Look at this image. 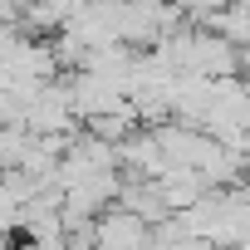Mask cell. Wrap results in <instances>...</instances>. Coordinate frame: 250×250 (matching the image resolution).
<instances>
[{
    "label": "cell",
    "mask_w": 250,
    "mask_h": 250,
    "mask_svg": "<svg viewBox=\"0 0 250 250\" xmlns=\"http://www.w3.org/2000/svg\"><path fill=\"white\" fill-rule=\"evenodd\" d=\"M93 240L103 250H138V245H147V221L113 201V206H103L93 216Z\"/></svg>",
    "instance_id": "obj_1"
},
{
    "label": "cell",
    "mask_w": 250,
    "mask_h": 250,
    "mask_svg": "<svg viewBox=\"0 0 250 250\" xmlns=\"http://www.w3.org/2000/svg\"><path fill=\"white\" fill-rule=\"evenodd\" d=\"M93 250H103V245H93Z\"/></svg>",
    "instance_id": "obj_2"
}]
</instances>
